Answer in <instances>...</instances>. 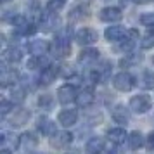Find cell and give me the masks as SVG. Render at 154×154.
<instances>
[{
	"mask_svg": "<svg viewBox=\"0 0 154 154\" xmlns=\"http://www.w3.org/2000/svg\"><path fill=\"white\" fill-rule=\"evenodd\" d=\"M88 16H90V5L87 2H80L69 11L71 21H82V19H87Z\"/></svg>",
	"mask_w": 154,
	"mask_h": 154,
	"instance_id": "6",
	"label": "cell"
},
{
	"mask_svg": "<svg viewBox=\"0 0 154 154\" xmlns=\"http://www.w3.org/2000/svg\"><path fill=\"white\" fill-rule=\"evenodd\" d=\"M111 116H112V119H114L116 123H119V125H126V123L130 121V111L126 109L125 106H121V104L114 106Z\"/></svg>",
	"mask_w": 154,
	"mask_h": 154,
	"instance_id": "14",
	"label": "cell"
},
{
	"mask_svg": "<svg viewBox=\"0 0 154 154\" xmlns=\"http://www.w3.org/2000/svg\"><path fill=\"white\" fill-rule=\"evenodd\" d=\"M68 33H69V31L59 33V35L56 36V42L52 43V52H54L56 57H66L69 54L71 45H69V36H68Z\"/></svg>",
	"mask_w": 154,
	"mask_h": 154,
	"instance_id": "1",
	"label": "cell"
},
{
	"mask_svg": "<svg viewBox=\"0 0 154 154\" xmlns=\"http://www.w3.org/2000/svg\"><path fill=\"white\" fill-rule=\"evenodd\" d=\"M29 116H31V112L28 111V109H16L14 112H12V116H11V119H9V123L12 126H23V125H26L28 123V119H29Z\"/></svg>",
	"mask_w": 154,
	"mask_h": 154,
	"instance_id": "10",
	"label": "cell"
},
{
	"mask_svg": "<svg viewBox=\"0 0 154 154\" xmlns=\"http://www.w3.org/2000/svg\"><path fill=\"white\" fill-rule=\"evenodd\" d=\"M78 94H76V88L73 87V85H63V87H59V90H57V99H59V102L61 104H69L73 100H76Z\"/></svg>",
	"mask_w": 154,
	"mask_h": 154,
	"instance_id": "4",
	"label": "cell"
},
{
	"mask_svg": "<svg viewBox=\"0 0 154 154\" xmlns=\"http://www.w3.org/2000/svg\"><path fill=\"white\" fill-rule=\"evenodd\" d=\"M52 102H54V99H52V95H49V94L40 95V99H38V106H40L42 109H50V107H52Z\"/></svg>",
	"mask_w": 154,
	"mask_h": 154,
	"instance_id": "31",
	"label": "cell"
},
{
	"mask_svg": "<svg viewBox=\"0 0 154 154\" xmlns=\"http://www.w3.org/2000/svg\"><path fill=\"white\" fill-rule=\"evenodd\" d=\"M11 109H12V102L4 99V100L0 102V114H2V116H7L9 112H11Z\"/></svg>",
	"mask_w": 154,
	"mask_h": 154,
	"instance_id": "35",
	"label": "cell"
},
{
	"mask_svg": "<svg viewBox=\"0 0 154 154\" xmlns=\"http://www.w3.org/2000/svg\"><path fill=\"white\" fill-rule=\"evenodd\" d=\"M29 52L33 54V57H43V54L49 50V43L45 40H33L29 43Z\"/></svg>",
	"mask_w": 154,
	"mask_h": 154,
	"instance_id": "19",
	"label": "cell"
},
{
	"mask_svg": "<svg viewBox=\"0 0 154 154\" xmlns=\"http://www.w3.org/2000/svg\"><path fill=\"white\" fill-rule=\"evenodd\" d=\"M16 80H17V73L14 69H2V75H0V85L2 87H9V85H14Z\"/></svg>",
	"mask_w": 154,
	"mask_h": 154,
	"instance_id": "22",
	"label": "cell"
},
{
	"mask_svg": "<svg viewBox=\"0 0 154 154\" xmlns=\"http://www.w3.org/2000/svg\"><path fill=\"white\" fill-rule=\"evenodd\" d=\"M12 26H14V31L17 33V35H29V33H33V31H35L33 24L28 23V19H26V17H23V16L12 19Z\"/></svg>",
	"mask_w": 154,
	"mask_h": 154,
	"instance_id": "7",
	"label": "cell"
},
{
	"mask_svg": "<svg viewBox=\"0 0 154 154\" xmlns=\"http://www.w3.org/2000/svg\"><path fill=\"white\" fill-rule=\"evenodd\" d=\"M38 146V139H36L33 133H23L19 137V149L21 151H33Z\"/></svg>",
	"mask_w": 154,
	"mask_h": 154,
	"instance_id": "15",
	"label": "cell"
},
{
	"mask_svg": "<svg viewBox=\"0 0 154 154\" xmlns=\"http://www.w3.org/2000/svg\"><path fill=\"white\" fill-rule=\"evenodd\" d=\"M36 128H38V132L42 133V135H47V137H54L57 133L56 121H52L49 118H40L38 123H36Z\"/></svg>",
	"mask_w": 154,
	"mask_h": 154,
	"instance_id": "9",
	"label": "cell"
},
{
	"mask_svg": "<svg viewBox=\"0 0 154 154\" xmlns=\"http://www.w3.org/2000/svg\"><path fill=\"white\" fill-rule=\"evenodd\" d=\"M76 102H78L80 107H88V106L94 102V94H92L90 88L80 92V94H78V97H76Z\"/></svg>",
	"mask_w": 154,
	"mask_h": 154,
	"instance_id": "24",
	"label": "cell"
},
{
	"mask_svg": "<svg viewBox=\"0 0 154 154\" xmlns=\"http://www.w3.org/2000/svg\"><path fill=\"white\" fill-rule=\"evenodd\" d=\"M97 75H99V78L100 80H107V76L111 75V64L107 63H102V66L100 68H97Z\"/></svg>",
	"mask_w": 154,
	"mask_h": 154,
	"instance_id": "30",
	"label": "cell"
},
{
	"mask_svg": "<svg viewBox=\"0 0 154 154\" xmlns=\"http://www.w3.org/2000/svg\"><path fill=\"white\" fill-rule=\"evenodd\" d=\"M99 59V50L97 49H83L78 56V63L80 64H90L95 63Z\"/></svg>",
	"mask_w": 154,
	"mask_h": 154,
	"instance_id": "20",
	"label": "cell"
},
{
	"mask_svg": "<svg viewBox=\"0 0 154 154\" xmlns=\"http://www.w3.org/2000/svg\"><path fill=\"white\" fill-rule=\"evenodd\" d=\"M128 144L132 149H139V147L144 146V137H142V133L140 132H132L128 135Z\"/></svg>",
	"mask_w": 154,
	"mask_h": 154,
	"instance_id": "26",
	"label": "cell"
},
{
	"mask_svg": "<svg viewBox=\"0 0 154 154\" xmlns=\"http://www.w3.org/2000/svg\"><path fill=\"white\" fill-rule=\"evenodd\" d=\"M135 4H147V2H151V0H132Z\"/></svg>",
	"mask_w": 154,
	"mask_h": 154,
	"instance_id": "39",
	"label": "cell"
},
{
	"mask_svg": "<svg viewBox=\"0 0 154 154\" xmlns=\"http://www.w3.org/2000/svg\"><path fill=\"white\" fill-rule=\"evenodd\" d=\"M112 85H114V88L119 92H128L133 88V85H135V78L130 75V73H118L116 76L112 78Z\"/></svg>",
	"mask_w": 154,
	"mask_h": 154,
	"instance_id": "3",
	"label": "cell"
},
{
	"mask_svg": "<svg viewBox=\"0 0 154 154\" xmlns=\"http://www.w3.org/2000/svg\"><path fill=\"white\" fill-rule=\"evenodd\" d=\"M4 2H7V0H4Z\"/></svg>",
	"mask_w": 154,
	"mask_h": 154,
	"instance_id": "41",
	"label": "cell"
},
{
	"mask_svg": "<svg viewBox=\"0 0 154 154\" xmlns=\"http://www.w3.org/2000/svg\"><path fill=\"white\" fill-rule=\"evenodd\" d=\"M140 87L142 88H146V90H149V88H154V73L152 71H144L142 75H140Z\"/></svg>",
	"mask_w": 154,
	"mask_h": 154,
	"instance_id": "25",
	"label": "cell"
},
{
	"mask_svg": "<svg viewBox=\"0 0 154 154\" xmlns=\"http://www.w3.org/2000/svg\"><path fill=\"white\" fill-rule=\"evenodd\" d=\"M42 66H45V68L49 66L45 57H31V59L28 61V68L29 69H38V68H42Z\"/></svg>",
	"mask_w": 154,
	"mask_h": 154,
	"instance_id": "28",
	"label": "cell"
},
{
	"mask_svg": "<svg viewBox=\"0 0 154 154\" xmlns=\"http://www.w3.org/2000/svg\"><path fill=\"white\" fill-rule=\"evenodd\" d=\"M140 47L142 49H152L154 47V33H147L142 40H140Z\"/></svg>",
	"mask_w": 154,
	"mask_h": 154,
	"instance_id": "32",
	"label": "cell"
},
{
	"mask_svg": "<svg viewBox=\"0 0 154 154\" xmlns=\"http://www.w3.org/2000/svg\"><path fill=\"white\" fill-rule=\"evenodd\" d=\"M152 63H154V57H152Z\"/></svg>",
	"mask_w": 154,
	"mask_h": 154,
	"instance_id": "40",
	"label": "cell"
},
{
	"mask_svg": "<svg viewBox=\"0 0 154 154\" xmlns=\"http://www.w3.org/2000/svg\"><path fill=\"white\" fill-rule=\"evenodd\" d=\"M140 23L144 26H149V28H154V12H144L140 16Z\"/></svg>",
	"mask_w": 154,
	"mask_h": 154,
	"instance_id": "33",
	"label": "cell"
},
{
	"mask_svg": "<svg viewBox=\"0 0 154 154\" xmlns=\"http://www.w3.org/2000/svg\"><path fill=\"white\" fill-rule=\"evenodd\" d=\"M107 139L114 144H121V142H125V139H128V135L123 128H111L107 132Z\"/></svg>",
	"mask_w": 154,
	"mask_h": 154,
	"instance_id": "23",
	"label": "cell"
},
{
	"mask_svg": "<svg viewBox=\"0 0 154 154\" xmlns=\"http://www.w3.org/2000/svg\"><path fill=\"white\" fill-rule=\"evenodd\" d=\"M24 97H26L24 88H21V87H16V88H12V92H11V102L21 104L23 100H24Z\"/></svg>",
	"mask_w": 154,
	"mask_h": 154,
	"instance_id": "27",
	"label": "cell"
},
{
	"mask_svg": "<svg viewBox=\"0 0 154 154\" xmlns=\"http://www.w3.org/2000/svg\"><path fill=\"white\" fill-rule=\"evenodd\" d=\"M71 140H73V135L69 132H57L50 139V144H52V147H56V149H64L66 146L71 144Z\"/></svg>",
	"mask_w": 154,
	"mask_h": 154,
	"instance_id": "12",
	"label": "cell"
},
{
	"mask_svg": "<svg viewBox=\"0 0 154 154\" xmlns=\"http://www.w3.org/2000/svg\"><path fill=\"white\" fill-rule=\"evenodd\" d=\"M104 36H106V40H109V42H121L123 36H126V31L121 26H109L104 31Z\"/></svg>",
	"mask_w": 154,
	"mask_h": 154,
	"instance_id": "16",
	"label": "cell"
},
{
	"mask_svg": "<svg viewBox=\"0 0 154 154\" xmlns=\"http://www.w3.org/2000/svg\"><path fill=\"white\" fill-rule=\"evenodd\" d=\"M4 59L11 64L19 63L23 59V50L19 49V47H9V49L4 50Z\"/></svg>",
	"mask_w": 154,
	"mask_h": 154,
	"instance_id": "21",
	"label": "cell"
},
{
	"mask_svg": "<svg viewBox=\"0 0 154 154\" xmlns=\"http://www.w3.org/2000/svg\"><path fill=\"white\" fill-rule=\"evenodd\" d=\"M147 147H149L151 151H154V132H151L149 137H147Z\"/></svg>",
	"mask_w": 154,
	"mask_h": 154,
	"instance_id": "37",
	"label": "cell"
},
{
	"mask_svg": "<svg viewBox=\"0 0 154 154\" xmlns=\"http://www.w3.org/2000/svg\"><path fill=\"white\" fill-rule=\"evenodd\" d=\"M97 31L94 28H82L76 31V42L80 45H92L94 42H97Z\"/></svg>",
	"mask_w": 154,
	"mask_h": 154,
	"instance_id": "5",
	"label": "cell"
},
{
	"mask_svg": "<svg viewBox=\"0 0 154 154\" xmlns=\"http://www.w3.org/2000/svg\"><path fill=\"white\" fill-rule=\"evenodd\" d=\"M57 121L63 126H73L78 121V111L76 109H64V111L59 112Z\"/></svg>",
	"mask_w": 154,
	"mask_h": 154,
	"instance_id": "11",
	"label": "cell"
},
{
	"mask_svg": "<svg viewBox=\"0 0 154 154\" xmlns=\"http://www.w3.org/2000/svg\"><path fill=\"white\" fill-rule=\"evenodd\" d=\"M151 106H152V100L149 95H144V94H140V95H135V97L130 99V109L135 111L137 114H144L151 109Z\"/></svg>",
	"mask_w": 154,
	"mask_h": 154,
	"instance_id": "2",
	"label": "cell"
},
{
	"mask_svg": "<svg viewBox=\"0 0 154 154\" xmlns=\"http://www.w3.org/2000/svg\"><path fill=\"white\" fill-rule=\"evenodd\" d=\"M40 28H42V31H54V29H57L59 28V17L56 14H50V12L43 14L42 19H40Z\"/></svg>",
	"mask_w": 154,
	"mask_h": 154,
	"instance_id": "13",
	"label": "cell"
},
{
	"mask_svg": "<svg viewBox=\"0 0 154 154\" xmlns=\"http://www.w3.org/2000/svg\"><path fill=\"white\" fill-rule=\"evenodd\" d=\"M0 154H12V151H9L7 147H2L0 149Z\"/></svg>",
	"mask_w": 154,
	"mask_h": 154,
	"instance_id": "38",
	"label": "cell"
},
{
	"mask_svg": "<svg viewBox=\"0 0 154 154\" xmlns=\"http://www.w3.org/2000/svg\"><path fill=\"white\" fill-rule=\"evenodd\" d=\"M102 151H104V140L100 137H92L85 146V152L87 154H100Z\"/></svg>",
	"mask_w": 154,
	"mask_h": 154,
	"instance_id": "17",
	"label": "cell"
},
{
	"mask_svg": "<svg viewBox=\"0 0 154 154\" xmlns=\"http://www.w3.org/2000/svg\"><path fill=\"white\" fill-rule=\"evenodd\" d=\"M63 7H64V0H50L49 4H47V11H49L50 14L59 12Z\"/></svg>",
	"mask_w": 154,
	"mask_h": 154,
	"instance_id": "29",
	"label": "cell"
},
{
	"mask_svg": "<svg viewBox=\"0 0 154 154\" xmlns=\"http://www.w3.org/2000/svg\"><path fill=\"white\" fill-rule=\"evenodd\" d=\"M64 2H66V0H64Z\"/></svg>",
	"mask_w": 154,
	"mask_h": 154,
	"instance_id": "42",
	"label": "cell"
},
{
	"mask_svg": "<svg viewBox=\"0 0 154 154\" xmlns=\"http://www.w3.org/2000/svg\"><path fill=\"white\" fill-rule=\"evenodd\" d=\"M139 61H142V56L126 57V59H123V61H121V66H130V64H135V63H139Z\"/></svg>",
	"mask_w": 154,
	"mask_h": 154,
	"instance_id": "36",
	"label": "cell"
},
{
	"mask_svg": "<svg viewBox=\"0 0 154 154\" xmlns=\"http://www.w3.org/2000/svg\"><path fill=\"white\" fill-rule=\"evenodd\" d=\"M135 45V40H132V38H128V36H125V40L119 43L116 49L121 50V52H128V50H132V47Z\"/></svg>",
	"mask_w": 154,
	"mask_h": 154,
	"instance_id": "34",
	"label": "cell"
},
{
	"mask_svg": "<svg viewBox=\"0 0 154 154\" xmlns=\"http://www.w3.org/2000/svg\"><path fill=\"white\" fill-rule=\"evenodd\" d=\"M57 75H59V69H57L56 66H50V64H49L47 68H43V69H42V75H40V83L50 85L57 78Z\"/></svg>",
	"mask_w": 154,
	"mask_h": 154,
	"instance_id": "18",
	"label": "cell"
},
{
	"mask_svg": "<svg viewBox=\"0 0 154 154\" xmlns=\"http://www.w3.org/2000/svg\"><path fill=\"white\" fill-rule=\"evenodd\" d=\"M99 17H100L104 23H116V21H119V19L123 17V12H121L118 7H104L102 11H100Z\"/></svg>",
	"mask_w": 154,
	"mask_h": 154,
	"instance_id": "8",
	"label": "cell"
}]
</instances>
